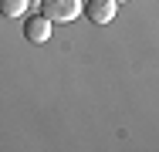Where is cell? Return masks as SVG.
Masks as SVG:
<instances>
[{
  "instance_id": "6da1fadb",
  "label": "cell",
  "mask_w": 159,
  "mask_h": 152,
  "mask_svg": "<svg viewBox=\"0 0 159 152\" xmlns=\"http://www.w3.org/2000/svg\"><path fill=\"white\" fill-rule=\"evenodd\" d=\"M37 10L51 24H71L75 17H81V0H41Z\"/></svg>"
},
{
  "instance_id": "7a4b0ae2",
  "label": "cell",
  "mask_w": 159,
  "mask_h": 152,
  "mask_svg": "<svg viewBox=\"0 0 159 152\" xmlns=\"http://www.w3.org/2000/svg\"><path fill=\"white\" fill-rule=\"evenodd\" d=\"M81 14H85L92 24H112L115 14H119V3H115V0H85V3H81Z\"/></svg>"
},
{
  "instance_id": "3957f363",
  "label": "cell",
  "mask_w": 159,
  "mask_h": 152,
  "mask_svg": "<svg viewBox=\"0 0 159 152\" xmlns=\"http://www.w3.org/2000/svg\"><path fill=\"white\" fill-rule=\"evenodd\" d=\"M24 37L34 41V44H44V41L51 37V20H48L44 14H31L27 24H24Z\"/></svg>"
},
{
  "instance_id": "277c9868",
  "label": "cell",
  "mask_w": 159,
  "mask_h": 152,
  "mask_svg": "<svg viewBox=\"0 0 159 152\" xmlns=\"http://www.w3.org/2000/svg\"><path fill=\"white\" fill-rule=\"evenodd\" d=\"M27 10V0H0V14L3 17H20Z\"/></svg>"
},
{
  "instance_id": "5b68a950",
  "label": "cell",
  "mask_w": 159,
  "mask_h": 152,
  "mask_svg": "<svg viewBox=\"0 0 159 152\" xmlns=\"http://www.w3.org/2000/svg\"><path fill=\"white\" fill-rule=\"evenodd\" d=\"M41 7V0H27V10H37Z\"/></svg>"
},
{
  "instance_id": "8992f818",
  "label": "cell",
  "mask_w": 159,
  "mask_h": 152,
  "mask_svg": "<svg viewBox=\"0 0 159 152\" xmlns=\"http://www.w3.org/2000/svg\"><path fill=\"white\" fill-rule=\"evenodd\" d=\"M115 3H125V0H115Z\"/></svg>"
}]
</instances>
